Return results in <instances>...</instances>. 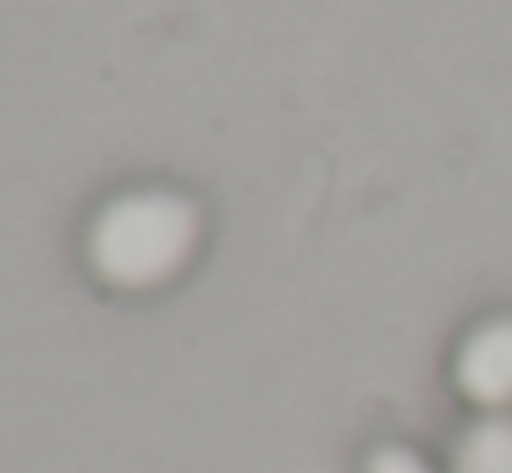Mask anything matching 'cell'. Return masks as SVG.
<instances>
[{"label":"cell","instance_id":"7a4b0ae2","mask_svg":"<svg viewBox=\"0 0 512 473\" xmlns=\"http://www.w3.org/2000/svg\"><path fill=\"white\" fill-rule=\"evenodd\" d=\"M452 385L479 413H512V314L468 325L452 352Z\"/></svg>","mask_w":512,"mask_h":473},{"label":"cell","instance_id":"277c9868","mask_svg":"<svg viewBox=\"0 0 512 473\" xmlns=\"http://www.w3.org/2000/svg\"><path fill=\"white\" fill-rule=\"evenodd\" d=\"M364 473H441V468L419 446H408V440H380L364 457Z\"/></svg>","mask_w":512,"mask_h":473},{"label":"cell","instance_id":"3957f363","mask_svg":"<svg viewBox=\"0 0 512 473\" xmlns=\"http://www.w3.org/2000/svg\"><path fill=\"white\" fill-rule=\"evenodd\" d=\"M452 473H512V413H479L452 446Z\"/></svg>","mask_w":512,"mask_h":473},{"label":"cell","instance_id":"6da1fadb","mask_svg":"<svg viewBox=\"0 0 512 473\" xmlns=\"http://www.w3.org/2000/svg\"><path fill=\"white\" fill-rule=\"evenodd\" d=\"M204 215L188 193L171 187H133L116 193L89 226V264L116 292H149L166 286L171 275L188 270L199 253Z\"/></svg>","mask_w":512,"mask_h":473}]
</instances>
